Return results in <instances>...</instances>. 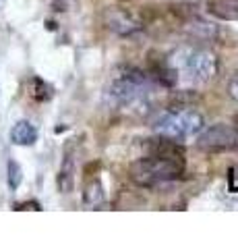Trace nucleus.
I'll return each mask as SVG.
<instances>
[{
  "label": "nucleus",
  "instance_id": "obj_1",
  "mask_svg": "<svg viewBox=\"0 0 238 249\" xmlns=\"http://www.w3.org/2000/svg\"><path fill=\"white\" fill-rule=\"evenodd\" d=\"M184 173L182 154H149L135 160L128 168L130 181L139 187H158L180 178Z\"/></svg>",
  "mask_w": 238,
  "mask_h": 249
},
{
  "label": "nucleus",
  "instance_id": "obj_2",
  "mask_svg": "<svg viewBox=\"0 0 238 249\" xmlns=\"http://www.w3.org/2000/svg\"><path fill=\"white\" fill-rule=\"evenodd\" d=\"M151 91V81L141 69L122 67L104 89V102L112 108H130L143 102Z\"/></svg>",
  "mask_w": 238,
  "mask_h": 249
},
{
  "label": "nucleus",
  "instance_id": "obj_3",
  "mask_svg": "<svg viewBox=\"0 0 238 249\" xmlns=\"http://www.w3.org/2000/svg\"><path fill=\"white\" fill-rule=\"evenodd\" d=\"M168 65L174 69L178 81L184 79L187 83H193V85L207 83L218 73V58L209 50L193 48V46L176 50L168 58Z\"/></svg>",
  "mask_w": 238,
  "mask_h": 249
},
{
  "label": "nucleus",
  "instance_id": "obj_4",
  "mask_svg": "<svg viewBox=\"0 0 238 249\" xmlns=\"http://www.w3.org/2000/svg\"><path fill=\"white\" fill-rule=\"evenodd\" d=\"M205 127V119L193 108H172V110H166L164 114L158 116L156 129L158 135L168 137V139H184L190 135L201 133V129Z\"/></svg>",
  "mask_w": 238,
  "mask_h": 249
},
{
  "label": "nucleus",
  "instance_id": "obj_5",
  "mask_svg": "<svg viewBox=\"0 0 238 249\" xmlns=\"http://www.w3.org/2000/svg\"><path fill=\"white\" fill-rule=\"evenodd\" d=\"M197 145L203 152H234L238 150V127L226 123H218L211 127H203Z\"/></svg>",
  "mask_w": 238,
  "mask_h": 249
},
{
  "label": "nucleus",
  "instance_id": "obj_6",
  "mask_svg": "<svg viewBox=\"0 0 238 249\" xmlns=\"http://www.w3.org/2000/svg\"><path fill=\"white\" fill-rule=\"evenodd\" d=\"M106 27L116 31L120 36H130L139 29V23H137L130 15L127 13H118V11H108L106 13Z\"/></svg>",
  "mask_w": 238,
  "mask_h": 249
},
{
  "label": "nucleus",
  "instance_id": "obj_7",
  "mask_svg": "<svg viewBox=\"0 0 238 249\" xmlns=\"http://www.w3.org/2000/svg\"><path fill=\"white\" fill-rule=\"evenodd\" d=\"M11 142L15 145H33L37 142V129L29 121H19L11 131Z\"/></svg>",
  "mask_w": 238,
  "mask_h": 249
},
{
  "label": "nucleus",
  "instance_id": "obj_8",
  "mask_svg": "<svg viewBox=\"0 0 238 249\" xmlns=\"http://www.w3.org/2000/svg\"><path fill=\"white\" fill-rule=\"evenodd\" d=\"M207 9L220 19H226V21L238 19V2H232V0H211L207 4Z\"/></svg>",
  "mask_w": 238,
  "mask_h": 249
},
{
  "label": "nucleus",
  "instance_id": "obj_9",
  "mask_svg": "<svg viewBox=\"0 0 238 249\" xmlns=\"http://www.w3.org/2000/svg\"><path fill=\"white\" fill-rule=\"evenodd\" d=\"M75 164H73V156L66 154L64 156V162H63V168L58 173V189L63 193H68L73 189V183H75Z\"/></svg>",
  "mask_w": 238,
  "mask_h": 249
},
{
  "label": "nucleus",
  "instance_id": "obj_10",
  "mask_svg": "<svg viewBox=\"0 0 238 249\" xmlns=\"http://www.w3.org/2000/svg\"><path fill=\"white\" fill-rule=\"evenodd\" d=\"M83 201H85L87 206H91V208H95V206H99L104 201V191H102V185H99L97 178L85 185V191H83Z\"/></svg>",
  "mask_w": 238,
  "mask_h": 249
},
{
  "label": "nucleus",
  "instance_id": "obj_11",
  "mask_svg": "<svg viewBox=\"0 0 238 249\" xmlns=\"http://www.w3.org/2000/svg\"><path fill=\"white\" fill-rule=\"evenodd\" d=\"M32 85H33V91H32V96L37 100V102H46V100H50L52 98V88L46 81H42V79H35L32 81Z\"/></svg>",
  "mask_w": 238,
  "mask_h": 249
},
{
  "label": "nucleus",
  "instance_id": "obj_12",
  "mask_svg": "<svg viewBox=\"0 0 238 249\" xmlns=\"http://www.w3.org/2000/svg\"><path fill=\"white\" fill-rule=\"evenodd\" d=\"M23 181V173H21V166L17 164L15 160H9V187L11 189H17Z\"/></svg>",
  "mask_w": 238,
  "mask_h": 249
},
{
  "label": "nucleus",
  "instance_id": "obj_13",
  "mask_svg": "<svg viewBox=\"0 0 238 249\" xmlns=\"http://www.w3.org/2000/svg\"><path fill=\"white\" fill-rule=\"evenodd\" d=\"M228 96L238 104V73L230 77V81H228Z\"/></svg>",
  "mask_w": 238,
  "mask_h": 249
},
{
  "label": "nucleus",
  "instance_id": "obj_14",
  "mask_svg": "<svg viewBox=\"0 0 238 249\" xmlns=\"http://www.w3.org/2000/svg\"><path fill=\"white\" fill-rule=\"evenodd\" d=\"M15 210H42V208H40V204L32 201V204H19V206H15Z\"/></svg>",
  "mask_w": 238,
  "mask_h": 249
}]
</instances>
